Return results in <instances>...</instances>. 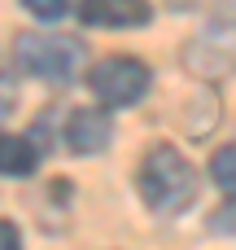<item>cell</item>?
<instances>
[{
    "instance_id": "1",
    "label": "cell",
    "mask_w": 236,
    "mask_h": 250,
    "mask_svg": "<svg viewBox=\"0 0 236 250\" xmlns=\"http://www.w3.org/2000/svg\"><path fill=\"white\" fill-rule=\"evenodd\" d=\"M136 189H140V198H145L149 211H158V215H180V211H188L193 198H197V167H193L175 145L158 141V145L145 154L140 171H136Z\"/></svg>"
},
{
    "instance_id": "2",
    "label": "cell",
    "mask_w": 236,
    "mask_h": 250,
    "mask_svg": "<svg viewBox=\"0 0 236 250\" xmlns=\"http://www.w3.org/2000/svg\"><path fill=\"white\" fill-rule=\"evenodd\" d=\"M83 57L88 48L70 35H18L13 44V62L18 70H26L31 79H44V83H70L79 70H83Z\"/></svg>"
},
{
    "instance_id": "3",
    "label": "cell",
    "mask_w": 236,
    "mask_h": 250,
    "mask_svg": "<svg viewBox=\"0 0 236 250\" xmlns=\"http://www.w3.org/2000/svg\"><path fill=\"white\" fill-rule=\"evenodd\" d=\"M184 62L197 75H232L236 70V0H219L206 26L184 48Z\"/></svg>"
},
{
    "instance_id": "4",
    "label": "cell",
    "mask_w": 236,
    "mask_h": 250,
    "mask_svg": "<svg viewBox=\"0 0 236 250\" xmlns=\"http://www.w3.org/2000/svg\"><path fill=\"white\" fill-rule=\"evenodd\" d=\"M149 83H153V70H149L140 57H127V53H114V57H105V62H96V66L88 70V88H92V97H96L105 110H127V105H136V101L149 92Z\"/></svg>"
},
{
    "instance_id": "5",
    "label": "cell",
    "mask_w": 236,
    "mask_h": 250,
    "mask_svg": "<svg viewBox=\"0 0 236 250\" xmlns=\"http://www.w3.org/2000/svg\"><path fill=\"white\" fill-rule=\"evenodd\" d=\"M61 141H66L70 154H101V149H109V141H114L109 110H96V105L70 110L66 127H61Z\"/></svg>"
},
{
    "instance_id": "6",
    "label": "cell",
    "mask_w": 236,
    "mask_h": 250,
    "mask_svg": "<svg viewBox=\"0 0 236 250\" xmlns=\"http://www.w3.org/2000/svg\"><path fill=\"white\" fill-rule=\"evenodd\" d=\"M149 18V0H79V22L88 26H145Z\"/></svg>"
},
{
    "instance_id": "7",
    "label": "cell",
    "mask_w": 236,
    "mask_h": 250,
    "mask_svg": "<svg viewBox=\"0 0 236 250\" xmlns=\"http://www.w3.org/2000/svg\"><path fill=\"white\" fill-rule=\"evenodd\" d=\"M35 163H39V149H35L26 136L0 132V176L22 180V176H31V171H35Z\"/></svg>"
},
{
    "instance_id": "8",
    "label": "cell",
    "mask_w": 236,
    "mask_h": 250,
    "mask_svg": "<svg viewBox=\"0 0 236 250\" xmlns=\"http://www.w3.org/2000/svg\"><path fill=\"white\" fill-rule=\"evenodd\" d=\"M210 180L219 185V193H228V198L236 202V141L223 145V149L210 158Z\"/></svg>"
},
{
    "instance_id": "9",
    "label": "cell",
    "mask_w": 236,
    "mask_h": 250,
    "mask_svg": "<svg viewBox=\"0 0 236 250\" xmlns=\"http://www.w3.org/2000/svg\"><path fill=\"white\" fill-rule=\"evenodd\" d=\"M22 9L35 13V18H44V22H53V18L66 13V0H22Z\"/></svg>"
},
{
    "instance_id": "10",
    "label": "cell",
    "mask_w": 236,
    "mask_h": 250,
    "mask_svg": "<svg viewBox=\"0 0 236 250\" xmlns=\"http://www.w3.org/2000/svg\"><path fill=\"white\" fill-rule=\"evenodd\" d=\"M13 105H18V83H13V75L0 66V119H4Z\"/></svg>"
},
{
    "instance_id": "11",
    "label": "cell",
    "mask_w": 236,
    "mask_h": 250,
    "mask_svg": "<svg viewBox=\"0 0 236 250\" xmlns=\"http://www.w3.org/2000/svg\"><path fill=\"white\" fill-rule=\"evenodd\" d=\"M0 250H22V233L13 220H0Z\"/></svg>"
}]
</instances>
